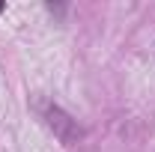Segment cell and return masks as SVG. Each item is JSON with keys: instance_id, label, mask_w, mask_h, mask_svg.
Returning <instances> with one entry per match:
<instances>
[{"instance_id": "obj_1", "label": "cell", "mask_w": 155, "mask_h": 152, "mask_svg": "<svg viewBox=\"0 0 155 152\" xmlns=\"http://www.w3.org/2000/svg\"><path fill=\"white\" fill-rule=\"evenodd\" d=\"M42 116H45L48 128L57 134V140H63V143H75V140L84 137L78 119H75V116H69L60 104H42Z\"/></svg>"}, {"instance_id": "obj_2", "label": "cell", "mask_w": 155, "mask_h": 152, "mask_svg": "<svg viewBox=\"0 0 155 152\" xmlns=\"http://www.w3.org/2000/svg\"><path fill=\"white\" fill-rule=\"evenodd\" d=\"M3 9H6V3H3V0H0V12H3Z\"/></svg>"}]
</instances>
